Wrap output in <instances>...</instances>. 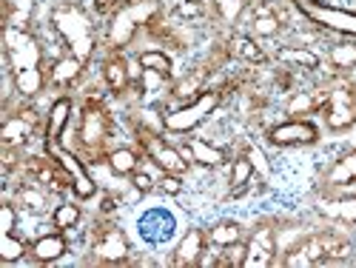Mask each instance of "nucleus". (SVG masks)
I'll list each match as a JSON object with an SVG mask.
<instances>
[{
    "label": "nucleus",
    "instance_id": "1",
    "mask_svg": "<svg viewBox=\"0 0 356 268\" xmlns=\"http://www.w3.org/2000/svg\"><path fill=\"white\" fill-rule=\"evenodd\" d=\"M51 23L57 29L72 54L77 61H88L92 57V49H95V26L88 20V15L77 6V3H66V6H57L54 15H51Z\"/></svg>",
    "mask_w": 356,
    "mask_h": 268
},
{
    "label": "nucleus",
    "instance_id": "2",
    "mask_svg": "<svg viewBox=\"0 0 356 268\" xmlns=\"http://www.w3.org/2000/svg\"><path fill=\"white\" fill-rule=\"evenodd\" d=\"M3 43H6V63L12 74H26V72H40L43 52L38 40L20 26H6L3 29Z\"/></svg>",
    "mask_w": 356,
    "mask_h": 268
},
{
    "label": "nucleus",
    "instance_id": "3",
    "mask_svg": "<svg viewBox=\"0 0 356 268\" xmlns=\"http://www.w3.org/2000/svg\"><path fill=\"white\" fill-rule=\"evenodd\" d=\"M154 15H157V3L154 0H129V3H123L120 9H117V15H114V23H111V43L120 49V46H126L131 38H134V32L140 26H145V23H154Z\"/></svg>",
    "mask_w": 356,
    "mask_h": 268
},
{
    "label": "nucleus",
    "instance_id": "4",
    "mask_svg": "<svg viewBox=\"0 0 356 268\" xmlns=\"http://www.w3.org/2000/svg\"><path fill=\"white\" fill-rule=\"evenodd\" d=\"M217 106H220V92H205V95H200L191 106H186V109H180V111L165 114L163 126H165L168 132H191V129L200 126Z\"/></svg>",
    "mask_w": 356,
    "mask_h": 268
},
{
    "label": "nucleus",
    "instance_id": "5",
    "mask_svg": "<svg viewBox=\"0 0 356 268\" xmlns=\"http://www.w3.org/2000/svg\"><path fill=\"white\" fill-rule=\"evenodd\" d=\"M296 6L302 9V15H308L314 23H322L342 35H353L356 38V15L342 12V9H331V6H316L314 0H293Z\"/></svg>",
    "mask_w": 356,
    "mask_h": 268
},
{
    "label": "nucleus",
    "instance_id": "6",
    "mask_svg": "<svg viewBox=\"0 0 356 268\" xmlns=\"http://www.w3.org/2000/svg\"><path fill=\"white\" fill-rule=\"evenodd\" d=\"M356 120V95L348 86H337L334 92H328V126L334 132L348 129Z\"/></svg>",
    "mask_w": 356,
    "mask_h": 268
},
{
    "label": "nucleus",
    "instance_id": "7",
    "mask_svg": "<svg viewBox=\"0 0 356 268\" xmlns=\"http://www.w3.org/2000/svg\"><path fill=\"white\" fill-rule=\"evenodd\" d=\"M95 254L106 262H123L129 257V240L117 226H100L95 231Z\"/></svg>",
    "mask_w": 356,
    "mask_h": 268
},
{
    "label": "nucleus",
    "instance_id": "8",
    "mask_svg": "<svg viewBox=\"0 0 356 268\" xmlns=\"http://www.w3.org/2000/svg\"><path fill=\"white\" fill-rule=\"evenodd\" d=\"M80 140L86 148H92V152H97V148L108 140V117L100 106L88 103L86 111H83V126H80Z\"/></svg>",
    "mask_w": 356,
    "mask_h": 268
},
{
    "label": "nucleus",
    "instance_id": "9",
    "mask_svg": "<svg viewBox=\"0 0 356 268\" xmlns=\"http://www.w3.org/2000/svg\"><path fill=\"white\" fill-rule=\"evenodd\" d=\"M143 140V145H145V152H148V157H152L165 174H186V168H188V163L183 160V155L177 152V148H171V145H165L160 137H154V134H145V137H140Z\"/></svg>",
    "mask_w": 356,
    "mask_h": 268
},
{
    "label": "nucleus",
    "instance_id": "10",
    "mask_svg": "<svg viewBox=\"0 0 356 268\" xmlns=\"http://www.w3.org/2000/svg\"><path fill=\"white\" fill-rule=\"evenodd\" d=\"M274 254H277V237H274V228L262 226L254 231L251 243H248V257H245V265L248 268H265L274 262Z\"/></svg>",
    "mask_w": 356,
    "mask_h": 268
},
{
    "label": "nucleus",
    "instance_id": "11",
    "mask_svg": "<svg viewBox=\"0 0 356 268\" xmlns=\"http://www.w3.org/2000/svg\"><path fill=\"white\" fill-rule=\"evenodd\" d=\"M35 123H38V117L32 109H26V111H17V114H9L6 117V123L0 126V143L3 145H20L26 143L29 137H32L35 132Z\"/></svg>",
    "mask_w": 356,
    "mask_h": 268
},
{
    "label": "nucleus",
    "instance_id": "12",
    "mask_svg": "<svg viewBox=\"0 0 356 268\" xmlns=\"http://www.w3.org/2000/svg\"><path fill=\"white\" fill-rule=\"evenodd\" d=\"M268 140L274 145H305V143L316 140V126L308 123V120H291V123L274 126Z\"/></svg>",
    "mask_w": 356,
    "mask_h": 268
},
{
    "label": "nucleus",
    "instance_id": "13",
    "mask_svg": "<svg viewBox=\"0 0 356 268\" xmlns=\"http://www.w3.org/2000/svg\"><path fill=\"white\" fill-rule=\"evenodd\" d=\"M325 254H328V234H319V237H308L305 243L296 246L288 257L285 265H322Z\"/></svg>",
    "mask_w": 356,
    "mask_h": 268
},
{
    "label": "nucleus",
    "instance_id": "14",
    "mask_svg": "<svg viewBox=\"0 0 356 268\" xmlns=\"http://www.w3.org/2000/svg\"><path fill=\"white\" fill-rule=\"evenodd\" d=\"M51 155L63 163V168L72 174V180H74V194L80 197V200H88L95 194V183H92V177L86 174V168H83V163L74 157V155H69V152H60V148H54L51 145Z\"/></svg>",
    "mask_w": 356,
    "mask_h": 268
},
{
    "label": "nucleus",
    "instance_id": "15",
    "mask_svg": "<svg viewBox=\"0 0 356 268\" xmlns=\"http://www.w3.org/2000/svg\"><path fill=\"white\" fill-rule=\"evenodd\" d=\"M140 234H143V240H148V243H163L174 234V220L165 212H148L140 220Z\"/></svg>",
    "mask_w": 356,
    "mask_h": 268
},
{
    "label": "nucleus",
    "instance_id": "16",
    "mask_svg": "<svg viewBox=\"0 0 356 268\" xmlns=\"http://www.w3.org/2000/svg\"><path fill=\"white\" fill-rule=\"evenodd\" d=\"M202 251H205V237L200 228H191L174 251V265H200Z\"/></svg>",
    "mask_w": 356,
    "mask_h": 268
},
{
    "label": "nucleus",
    "instance_id": "17",
    "mask_svg": "<svg viewBox=\"0 0 356 268\" xmlns=\"http://www.w3.org/2000/svg\"><path fill=\"white\" fill-rule=\"evenodd\" d=\"M183 155L191 157V160H197L200 166H220V163L225 160L222 148H217V145H211V143H202V140H194V137L186 143Z\"/></svg>",
    "mask_w": 356,
    "mask_h": 268
},
{
    "label": "nucleus",
    "instance_id": "18",
    "mask_svg": "<svg viewBox=\"0 0 356 268\" xmlns=\"http://www.w3.org/2000/svg\"><path fill=\"white\" fill-rule=\"evenodd\" d=\"M32 254L40 260V262H54V260H60L66 254V240H63V234H46L40 237V240L32 246Z\"/></svg>",
    "mask_w": 356,
    "mask_h": 268
},
{
    "label": "nucleus",
    "instance_id": "19",
    "mask_svg": "<svg viewBox=\"0 0 356 268\" xmlns=\"http://www.w3.org/2000/svg\"><path fill=\"white\" fill-rule=\"evenodd\" d=\"M80 69H83V61H77L74 54L60 57V61L51 66L49 80H51V86H69V83H74L80 77Z\"/></svg>",
    "mask_w": 356,
    "mask_h": 268
},
{
    "label": "nucleus",
    "instance_id": "20",
    "mask_svg": "<svg viewBox=\"0 0 356 268\" xmlns=\"http://www.w3.org/2000/svg\"><path fill=\"white\" fill-rule=\"evenodd\" d=\"M328 186L331 189H345V186H353L356 183V152L353 155H348V157H342L331 171H328Z\"/></svg>",
    "mask_w": 356,
    "mask_h": 268
},
{
    "label": "nucleus",
    "instance_id": "21",
    "mask_svg": "<svg viewBox=\"0 0 356 268\" xmlns=\"http://www.w3.org/2000/svg\"><path fill=\"white\" fill-rule=\"evenodd\" d=\"M69 114H72V100H69V97H60V100L51 106V111H49V126H46L49 143H54L57 137L63 134V129H66V123H69Z\"/></svg>",
    "mask_w": 356,
    "mask_h": 268
},
{
    "label": "nucleus",
    "instance_id": "22",
    "mask_svg": "<svg viewBox=\"0 0 356 268\" xmlns=\"http://www.w3.org/2000/svg\"><path fill=\"white\" fill-rule=\"evenodd\" d=\"M319 214H325V217H334V220H348V223H356V197H348V200H334V203H322V205H319Z\"/></svg>",
    "mask_w": 356,
    "mask_h": 268
},
{
    "label": "nucleus",
    "instance_id": "23",
    "mask_svg": "<svg viewBox=\"0 0 356 268\" xmlns=\"http://www.w3.org/2000/svg\"><path fill=\"white\" fill-rule=\"evenodd\" d=\"M103 77H106V83H108L111 92H126V86H129V80H131V72L126 69L123 61H108L106 69H103Z\"/></svg>",
    "mask_w": 356,
    "mask_h": 268
},
{
    "label": "nucleus",
    "instance_id": "24",
    "mask_svg": "<svg viewBox=\"0 0 356 268\" xmlns=\"http://www.w3.org/2000/svg\"><path fill=\"white\" fill-rule=\"evenodd\" d=\"M29 15H32V0H3L6 26H20V29H26Z\"/></svg>",
    "mask_w": 356,
    "mask_h": 268
},
{
    "label": "nucleus",
    "instance_id": "25",
    "mask_svg": "<svg viewBox=\"0 0 356 268\" xmlns=\"http://www.w3.org/2000/svg\"><path fill=\"white\" fill-rule=\"evenodd\" d=\"M280 61L296 63V66H302V69H316V66H319V57H316L311 49H300V46H285V49H280Z\"/></svg>",
    "mask_w": 356,
    "mask_h": 268
},
{
    "label": "nucleus",
    "instance_id": "26",
    "mask_svg": "<svg viewBox=\"0 0 356 268\" xmlns=\"http://www.w3.org/2000/svg\"><path fill=\"white\" fill-rule=\"evenodd\" d=\"M140 66L143 69H148V72H154V74H160V77H171V61L163 54V52H143L140 54Z\"/></svg>",
    "mask_w": 356,
    "mask_h": 268
},
{
    "label": "nucleus",
    "instance_id": "27",
    "mask_svg": "<svg viewBox=\"0 0 356 268\" xmlns=\"http://www.w3.org/2000/svg\"><path fill=\"white\" fill-rule=\"evenodd\" d=\"M108 163H111L114 174H134L137 171V155L131 152V148H117V152H111Z\"/></svg>",
    "mask_w": 356,
    "mask_h": 268
},
{
    "label": "nucleus",
    "instance_id": "28",
    "mask_svg": "<svg viewBox=\"0 0 356 268\" xmlns=\"http://www.w3.org/2000/svg\"><path fill=\"white\" fill-rule=\"evenodd\" d=\"M231 52H234V54H240L243 61L265 63V52H262L251 38H234V40H231Z\"/></svg>",
    "mask_w": 356,
    "mask_h": 268
},
{
    "label": "nucleus",
    "instance_id": "29",
    "mask_svg": "<svg viewBox=\"0 0 356 268\" xmlns=\"http://www.w3.org/2000/svg\"><path fill=\"white\" fill-rule=\"evenodd\" d=\"M245 257H248V246H243L240 240L225 246V251H220V268H243L245 265Z\"/></svg>",
    "mask_w": 356,
    "mask_h": 268
},
{
    "label": "nucleus",
    "instance_id": "30",
    "mask_svg": "<svg viewBox=\"0 0 356 268\" xmlns=\"http://www.w3.org/2000/svg\"><path fill=\"white\" fill-rule=\"evenodd\" d=\"M331 63L337 69H353L356 66V43H337V46H331Z\"/></svg>",
    "mask_w": 356,
    "mask_h": 268
},
{
    "label": "nucleus",
    "instance_id": "31",
    "mask_svg": "<svg viewBox=\"0 0 356 268\" xmlns=\"http://www.w3.org/2000/svg\"><path fill=\"white\" fill-rule=\"evenodd\" d=\"M353 251L350 240H345V237H337V234H328V254H325V262H342L348 260Z\"/></svg>",
    "mask_w": 356,
    "mask_h": 268
},
{
    "label": "nucleus",
    "instance_id": "32",
    "mask_svg": "<svg viewBox=\"0 0 356 268\" xmlns=\"http://www.w3.org/2000/svg\"><path fill=\"white\" fill-rule=\"evenodd\" d=\"M211 243L214 246H231V243H236V240H240V226H236V223H220V226H214L211 228Z\"/></svg>",
    "mask_w": 356,
    "mask_h": 268
},
{
    "label": "nucleus",
    "instance_id": "33",
    "mask_svg": "<svg viewBox=\"0 0 356 268\" xmlns=\"http://www.w3.org/2000/svg\"><path fill=\"white\" fill-rule=\"evenodd\" d=\"M328 103V95H311V92H302V95H296L291 103H288V111L291 114H300V111H311L316 106H325Z\"/></svg>",
    "mask_w": 356,
    "mask_h": 268
},
{
    "label": "nucleus",
    "instance_id": "34",
    "mask_svg": "<svg viewBox=\"0 0 356 268\" xmlns=\"http://www.w3.org/2000/svg\"><path fill=\"white\" fill-rule=\"evenodd\" d=\"M23 251H26V243L17 240L15 231H12V234H0V257H3L6 262L23 257Z\"/></svg>",
    "mask_w": 356,
    "mask_h": 268
},
{
    "label": "nucleus",
    "instance_id": "35",
    "mask_svg": "<svg viewBox=\"0 0 356 268\" xmlns=\"http://www.w3.org/2000/svg\"><path fill=\"white\" fill-rule=\"evenodd\" d=\"M77 220H80V208H77V205H72V203L60 205V208L54 212V228H60V231L74 228V226H77Z\"/></svg>",
    "mask_w": 356,
    "mask_h": 268
},
{
    "label": "nucleus",
    "instance_id": "36",
    "mask_svg": "<svg viewBox=\"0 0 356 268\" xmlns=\"http://www.w3.org/2000/svg\"><path fill=\"white\" fill-rule=\"evenodd\" d=\"M254 177V163L248 157H240L234 163V171H231V186H243Z\"/></svg>",
    "mask_w": 356,
    "mask_h": 268
},
{
    "label": "nucleus",
    "instance_id": "37",
    "mask_svg": "<svg viewBox=\"0 0 356 268\" xmlns=\"http://www.w3.org/2000/svg\"><path fill=\"white\" fill-rule=\"evenodd\" d=\"M20 203L26 208H32V212H43V208H46V194L32 189V186H23L20 189Z\"/></svg>",
    "mask_w": 356,
    "mask_h": 268
},
{
    "label": "nucleus",
    "instance_id": "38",
    "mask_svg": "<svg viewBox=\"0 0 356 268\" xmlns=\"http://www.w3.org/2000/svg\"><path fill=\"white\" fill-rule=\"evenodd\" d=\"M214 3H217V12L222 15V20H236V17H240V12L248 6V0H214Z\"/></svg>",
    "mask_w": 356,
    "mask_h": 268
},
{
    "label": "nucleus",
    "instance_id": "39",
    "mask_svg": "<svg viewBox=\"0 0 356 268\" xmlns=\"http://www.w3.org/2000/svg\"><path fill=\"white\" fill-rule=\"evenodd\" d=\"M202 15H205V6L200 0H183V3L177 6V17H183V20H200Z\"/></svg>",
    "mask_w": 356,
    "mask_h": 268
},
{
    "label": "nucleus",
    "instance_id": "40",
    "mask_svg": "<svg viewBox=\"0 0 356 268\" xmlns=\"http://www.w3.org/2000/svg\"><path fill=\"white\" fill-rule=\"evenodd\" d=\"M200 86H202V72H197L194 77L183 80L180 86H177V88H174V95H177V97H191V95L197 92V88H200Z\"/></svg>",
    "mask_w": 356,
    "mask_h": 268
},
{
    "label": "nucleus",
    "instance_id": "41",
    "mask_svg": "<svg viewBox=\"0 0 356 268\" xmlns=\"http://www.w3.org/2000/svg\"><path fill=\"white\" fill-rule=\"evenodd\" d=\"M15 231V208L6 203L0 208V234H12Z\"/></svg>",
    "mask_w": 356,
    "mask_h": 268
},
{
    "label": "nucleus",
    "instance_id": "42",
    "mask_svg": "<svg viewBox=\"0 0 356 268\" xmlns=\"http://www.w3.org/2000/svg\"><path fill=\"white\" fill-rule=\"evenodd\" d=\"M259 189H262V180H259V177H251L248 183H243V186H234L228 197H243V194H251V191H259Z\"/></svg>",
    "mask_w": 356,
    "mask_h": 268
},
{
    "label": "nucleus",
    "instance_id": "43",
    "mask_svg": "<svg viewBox=\"0 0 356 268\" xmlns=\"http://www.w3.org/2000/svg\"><path fill=\"white\" fill-rule=\"evenodd\" d=\"M160 189L165 194H180L183 191V183H180V177H177V174H165L163 180H160Z\"/></svg>",
    "mask_w": 356,
    "mask_h": 268
},
{
    "label": "nucleus",
    "instance_id": "44",
    "mask_svg": "<svg viewBox=\"0 0 356 268\" xmlns=\"http://www.w3.org/2000/svg\"><path fill=\"white\" fill-rule=\"evenodd\" d=\"M131 183H134L137 191H152V189H154V180H152V177H148L145 171H134V174H131Z\"/></svg>",
    "mask_w": 356,
    "mask_h": 268
},
{
    "label": "nucleus",
    "instance_id": "45",
    "mask_svg": "<svg viewBox=\"0 0 356 268\" xmlns=\"http://www.w3.org/2000/svg\"><path fill=\"white\" fill-rule=\"evenodd\" d=\"M126 0H95V9L100 12V15H106V12H111L114 6H123Z\"/></svg>",
    "mask_w": 356,
    "mask_h": 268
},
{
    "label": "nucleus",
    "instance_id": "46",
    "mask_svg": "<svg viewBox=\"0 0 356 268\" xmlns=\"http://www.w3.org/2000/svg\"><path fill=\"white\" fill-rule=\"evenodd\" d=\"M100 208L108 214V212H114V208H117V200H114V197H103V205H100Z\"/></svg>",
    "mask_w": 356,
    "mask_h": 268
}]
</instances>
